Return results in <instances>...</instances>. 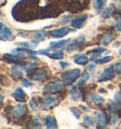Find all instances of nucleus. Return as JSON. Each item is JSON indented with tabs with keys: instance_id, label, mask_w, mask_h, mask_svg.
Listing matches in <instances>:
<instances>
[{
	"instance_id": "f257e3e1",
	"label": "nucleus",
	"mask_w": 121,
	"mask_h": 129,
	"mask_svg": "<svg viewBox=\"0 0 121 129\" xmlns=\"http://www.w3.org/2000/svg\"><path fill=\"white\" fill-rule=\"evenodd\" d=\"M63 83L59 80L53 81V82H49L44 86L43 92L44 94H54L56 92H59L63 89Z\"/></svg>"
},
{
	"instance_id": "f03ea898",
	"label": "nucleus",
	"mask_w": 121,
	"mask_h": 129,
	"mask_svg": "<svg viewBox=\"0 0 121 129\" xmlns=\"http://www.w3.org/2000/svg\"><path fill=\"white\" fill-rule=\"evenodd\" d=\"M81 70L79 69H75L72 70H69L63 75V81L66 85H71L75 81L77 80L79 77L81 76Z\"/></svg>"
},
{
	"instance_id": "7ed1b4c3",
	"label": "nucleus",
	"mask_w": 121,
	"mask_h": 129,
	"mask_svg": "<svg viewBox=\"0 0 121 129\" xmlns=\"http://www.w3.org/2000/svg\"><path fill=\"white\" fill-rule=\"evenodd\" d=\"M11 113H12V117L19 119V118L24 117L25 115L28 113V107L26 106V105H24V103L19 104V105H16L12 109Z\"/></svg>"
},
{
	"instance_id": "20e7f679",
	"label": "nucleus",
	"mask_w": 121,
	"mask_h": 129,
	"mask_svg": "<svg viewBox=\"0 0 121 129\" xmlns=\"http://www.w3.org/2000/svg\"><path fill=\"white\" fill-rule=\"evenodd\" d=\"M115 76V72L113 70V66H110L107 69H105V70L100 74V76L98 77V82L102 83V82H106L113 79Z\"/></svg>"
},
{
	"instance_id": "39448f33",
	"label": "nucleus",
	"mask_w": 121,
	"mask_h": 129,
	"mask_svg": "<svg viewBox=\"0 0 121 129\" xmlns=\"http://www.w3.org/2000/svg\"><path fill=\"white\" fill-rule=\"evenodd\" d=\"M43 105L45 108H52L60 104V98L58 96H46L43 100Z\"/></svg>"
},
{
	"instance_id": "423d86ee",
	"label": "nucleus",
	"mask_w": 121,
	"mask_h": 129,
	"mask_svg": "<svg viewBox=\"0 0 121 129\" xmlns=\"http://www.w3.org/2000/svg\"><path fill=\"white\" fill-rule=\"evenodd\" d=\"M85 41V37L84 36H80L76 38V39H74L73 41H71L70 43L68 44V46L66 47V50L68 51V52H71V51H74V50H76L78 48L81 47V45L84 43Z\"/></svg>"
},
{
	"instance_id": "0eeeda50",
	"label": "nucleus",
	"mask_w": 121,
	"mask_h": 129,
	"mask_svg": "<svg viewBox=\"0 0 121 129\" xmlns=\"http://www.w3.org/2000/svg\"><path fill=\"white\" fill-rule=\"evenodd\" d=\"M96 118H97V127L98 128H104L106 125L108 124V117L106 115V113L103 111H99L96 114Z\"/></svg>"
},
{
	"instance_id": "6e6552de",
	"label": "nucleus",
	"mask_w": 121,
	"mask_h": 129,
	"mask_svg": "<svg viewBox=\"0 0 121 129\" xmlns=\"http://www.w3.org/2000/svg\"><path fill=\"white\" fill-rule=\"evenodd\" d=\"M68 32H69V28H67V27H63V28L50 30V31H49V35L51 37H53V38H63V37H65Z\"/></svg>"
},
{
	"instance_id": "1a4fd4ad",
	"label": "nucleus",
	"mask_w": 121,
	"mask_h": 129,
	"mask_svg": "<svg viewBox=\"0 0 121 129\" xmlns=\"http://www.w3.org/2000/svg\"><path fill=\"white\" fill-rule=\"evenodd\" d=\"M13 54H11V53H6L4 54V56L6 58L10 59L11 62H19V61L25 60L26 59V56H25L24 52H20V51H12Z\"/></svg>"
},
{
	"instance_id": "9d476101",
	"label": "nucleus",
	"mask_w": 121,
	"mask_h": 129,
	"mask_svg": "<svg viewBox=\"0 0 121 129\" xmlns=\"http://www.w3.org/2000/svg\"><path fill=\"white\" fill-rule=\"evenodd\" d=\"M12 97L15 99V101L19 102V103H25L28 100V96L23 89L21 87H17L15 89V91L12 94Z\"/></svg>"
},
{
	"instance_id": "9b49d317",
	"label": "nucleus",
	"mask_w": 121,
	"mask_h": 129,
	"mask_svg": "<svg viewBox=\"0 0 121 129\" xmlns=\"http://www.w3.org/2000/svg\"><path fill=\"white\" fill-rule=\"evenodd\" d=\"M87 18H88L87 14H83V15L80 16V17L74 18L73 20H71V25H72V27L76 28H81L83 27V25L85 24Z\"/></svg>"
},
{
	"instance_id": "f8f14e48",
	"label": "nucleus",
	"mask_w": 121,
	"mask_h": 129,
	"mask_svg": "<svg viewBox=\"0 0 121 129\" xmlns=\"http://www.w3.org/2000/svg\"><path fill=\"white\" fill-rule=\"evenodd\" d=\"M89 103H93L97 105H101L104 104L105 100L102 98L101 96H99L98 94H96V93H93V94H90L87 98Z\"/></svg>"
},
{
	"instance_id": "ddd939ff",
	"label": "nucleus",
	"mask_w": 121,
	"mask_h": 129,
	"mask_svg": "<svg viewBox=\"0 0 121 129\" xmlns=\"http://www.w3.org/2000/svg\"><path fill=\"white\" fill-rule=\"evenodd\" d=\"M44 124H45V127L49 129H56L58 127L57 125V121L54 116H51V115H48L44 118Z\"/></svg>"
},
{
	"instance_id": "4468645a",
	"label": "nucleus",
	"mask_w": 121,
	"mask_h": 129,
	"mask_svg": "<svg viewBox=\"0 0 121 129\" xmlns=\"http://www.w3.org/2000/svg\"><path fill=\"white\" fill-rule=\"evenodd\" d=\"M114 12H115V7H114L113 4H111L108 8H106L103 12H101L100 17L103 18V19H107V18H110V17L113 16Z\"/></svg>"
},
{
	"instance_id": "2eb2a0df",
	"label": "nucleus",
	"mask_w": 121,
	"mask_h": 129,
	"mask_svg": "<svg viewBox=\"0 0 121 129\" xmlns=\"http://www.w3.org/2000/svg\"><path fill=\"white\" fill-rule=\"evenodd\" d=\"M0 35H1L3 40H6V41H12L14 38L12 29L10 28H8V27H4V28L0 32Z\"/></svg>"
},
{
	"instance_id": "dca6fc26",
	"label": "nucleus",
	"mask_w": 121,
	"mask_h": 129,
	"mask_svg": "<svg viewBox=\"0 0 121 129\" xmlns=\"http://www.w3.org/2000/svg\"><path fill=\"white\" fill-rule=\"evenodd\" d=\"M47 77L46 74V70H44V69H41L39 70H37L36 72L31 76V79L33 81H43Z\"/></svg>"
},
{
	"instance_id": "f3484780",
	"label": "nucleus",
	"mask_w": 121,
	"mask_h": 129,
	"mask_svg": "<svg viewBox=\"0 0 121 129\" xmlns=\"http://www.w3.org/2000/svg\"><path fill=\"white\" fill-rule=\"evenodd\" d=\"M69 41H71L70 39L68 40H60V41H58V42H51L50 44H49V48L50 49H59V48H62L63 47H65V45L69 43Z\"/></svg>"
},
{
	"instance_id": "a211bd4d",
	"label": "nucleus",
	"mask_w": 121,
	"mask_h": 129,
	"mask_svg": "<svg viewBox=\"0 0 121 129\" xmlns=\"http://www.w3.org/2000/svg\"><path fill=\"white\" fill-rule=\"evenodd\" d=\"M20 67L21 69H23V70H25L26 72L31 73L38 68V64H36V63H28V64H21Z\"/></svg>"
},
{
	"instance_id": "6ab92c4d",
	"label": "nucleus",
	"mask_w": 121,
	"mask_h": 129,
	"mask_svg": "<svg viewBox=\"0 0 121 129\" xmlns=\"http://www.w3.org/2000/svg\"><path fill=\"white\" fill-rule=\"evenodd\" d=\"M45 36H46V34L43 31H37L34 33V35H33V38H32V42L33 43H35V44H39V42H42V41H44L45 39Z\"/></svg>"
},
{
	"instance_id": "aec40b11",
	"label": "nucleus",
	"mask_w": 121,
	"mask_h": 129,
	"mask_svg": "<svg viewBox=\"0 0 121 129\" xmlns=\"http://www.w3.org/2000/svg\"><path fill=\"white\" fill-rule=\"evenodd\" d=\"M12 76L13 78H23V71L21 69V67L19 66H14L12 68Z\"/></svg>"
},
{
	"instance_id": "412c9836",
	"label": "nucleus",
	"mask_w": 121,
	"mask_h": 129,
	"mask_svg": "<svg viewBox=\"0 0 121 129\" xmlns=\"http://www.w3.org/2000/svg\"><path fill=\"white\" fill-rule=\"evenodd\" d=\"M88 57L86 56V55H83V54H81V55H77V57L74 59V62H75V64H81V66H84V64H88Z\"/></svg>"
},
{
	"instance_id": "4be33fe9",
	"label": "nucleus",
	"mask_w": 121,
	"mask_h": 129,
	"mask_svg": "<svg viewBox=\"0 0 121 129\" xmlns=\"http://www.w3.org/2000/svg\"><path fill=\"white\" fill-rule=\"evenodd\" d=\"M106 1H107V0H93L94 9H95L97 12L101 11V10L105 7V5H106Z\"/></svg>"
},
{
	"instance_id": "5701e85b",
	"label": "nucleus",
	"mask_w": 121,
	"mask_h": 129,
	"mask_svg": "<svg viewBox=\"0 0 121 129\" xmlns=\"http://www.w3.org/2000/svg\"><path fill=\"white\" fill-rule=\"evenodd\" d=\"M70 95H71V99H72L73 101H78V100L81 97L82 93H81V91L78 88V87L75 86V87H73V88L71 89Z\"/></svg>"
},
{
	"instance_id": "b1692460",
	"label": "nucleus",
	"mask_w": 121,
	"mask_h": 129,
	"mask_svg": "<svg viewBox=\"0 0 121 129\" xmlns=\"http://www.w3.org/2000/svg\"><path fill=\"white\" fill-rule=\"evenodd\" d=\"M113 39H114V36H113V35H112L111 33H106V34H104L103 37H102L101 43L103 45H108V44H110L112 41H113Z\"/></svg>"
},
{
	"instance_id": "393cba45",
	"label": "nucleus",
	"mask_w": 121,
	"mask_h": 129,
	"mask_svg": "<svg viewBox=\"0 0 121 129\" xmlns=\"http://www.w3.org/2000/svg\"><path fill=\"white\" fill-rule=\"evenodd\" d=\"M48 57L51 59H54V60H62L64 58V52L60 50V51H56V52L49 53Z\"/></svg>"
},
{
	"instance_id": "a878e982",
	"label": "nucleus",
	"mask_w": 121,
	"mask_h": 129,
	"mask_svg": "<svg viewBox=\"0 0 121 129\" xmlns=\"http://www.w3.org/2000/svg\"><path fill=\"white\" fill-rule=\"evenodd\" d=\"M83 122L85 124H88L89 126H94L95 125V119L91 116H85L83 119Z\"/></svg>"
},
{
	"instance_id": "bb28decb",
	"label": "nucleus",
	"mask_w": 121,
	"mask_h": 129,
	"mask_svg": "<svg viewBox=\"0 0 121 129\" xmlns=\"http://www.w3.org/2000/svg\"><path fill=\"white\" fill-rule=\"evenodd\" d=\"M111 60H113V57L112 56H105L103 58H101V59H97V60L95 61V63L96 64H105V63L110 62Z\"/></svg>"
},
{
	"instance_id": "cd10ccee",
	"label": "nucleus",
	"mask_w": 121,
	"mask_h": 129,
	"mask_svg": "<svg viewBox=\"0 0 121 129\" xmlns=\"http://www.w3.org/2000/svg\"><path fill=\"white\" fill-rule=\"evenodd\" d=\"M90 79V75H89V73L87 72V70H84L83 72H82V79H81V81L79 83V85H84L85 83L87 82V81Z\"/></svg>"
},
{
	"instance_id": "c85d7f7f",
	"label": "nucleus",
	"mask_w": 121,
	"mask_h": 129,
	"mask_svg": "<svg viewBox=\"0 0 121 129\" xmlns=\"http://www.w3.org/2000/svg\"><path fill=\"white\" fill-rule=\"evenodd\" d=\"M20 45L22 47H25V48H35L38 46L37 44L33 43L32 41L31 42H23V43H20Z\"/></svg>"
},
{
	"instance_id": "c756f323",
	"label": "nucleus",
	"mask_w": 121,
	"mask_h": 129,
	"mask_svg": "<svg viewBox=\"0 0 121 129\" xmlns=\"http://www.w3.org/2000/svg\"><path fill=\"white\" fill-rule=\"evenodd\" d=\"M113 103L118 106L121 105V92H116L115 95H114V98H113Z\"/></svg>"
},
{
	"instance_id": "7c9ffc66",
	"label": "nucleus",
	"mask_w": 121,
	"mask_h": 129,
	"mask_svg": "<svg viewBox=\"0 0 121 129\" xmlns=\"http://www.w3.org/2000/svg\"><path fill=\"white\" fill-rule=\"evenodd\" d=\"M70 111L72 112V114L74 115V117L76 118L77 120L81 119V112L79 111V109L75 108V107H71V108H70Z\"/></svg>"
},
{
	"instance_id": "2f4dec72",
	"label": "nucleus",
	"mask_w": 121,
	"mask_h": 129,
	"mask_svg": "<svg viewBox=\"0 0 121 129\" xmlns=\"http://www.w3.org/2000/svg\"><path fill=\"white\" fill-rule=\"evenodd\" d=\"M106 51V49L103 48H95V49H92V50H90V51H88V54H92V53H99V54H101V53H103Z\"/></svg>"
},
{
	"instance_id": "473e14b6",
	"label": "nucleus",
	"mask_w": 121,
	"mask_h": 129,
	"mask_svg": "<svg viewBox=\"0 0 121 129\" xmlns=\"http://www.w3.org/2000/svg\"><path fill=\"white\" fill-rule=\"evenodd\" d=\"M29 106H30V109H32V111H34V112H37V111L39 110L38 105H36V104H35V102H34V99H32L31 101L29 102Z\"/></svg>"
},
{
	"instance_id": "72a5a7b5",
	"label": "nucleus",
	"mask_w": 121,
	"mask_h": 129,
	"mask_svg": "<svg viewBox=\"0 0 121 129\" xmlns=\"http://www.w3.org/2000/svg\"><path fill=\"white\" fill-rule=\"evenodd\" d=\"M22 84H23V86H26V87L32 86V83L30 81H28V79H22Z\"/></svg>"
},
{
	"instance_id": "f704fd0d",
	"label": "nucleus",
	"mask_w": 121,
	"mask_h": 129,
	"mask_svg": "<svg viewBox=\"0 0 121 129\" xmlns=\"http://www.w3.org/2000/svg\"><path fill=\"white\" fill-rule=\"evenodd\" d=\"M32 120H33V121H34V124H35V125H33V127H34V128H41V127H42L41 122H40V121H39V119H38V118L34 117Z\"/></svg>"
},
{
	"instance_id": "c9c22d12",
	"label": "nucleus",
	"mask_w": 121,
	"mask_h": 129,
	"mask_svg": "<svg viewBox=\"0 0 121 129\" xmlns=\"http://www.w3.org/2000/svg\"><path fill=\"white\" fill-rule=\"evenodd\" d=\"M49 50H50V48H45V49H41L38 51V53H40V54H43L44 56H48L49 54Z\"/></svg>"
},
{
	"instance_id": "e433bc0d",
	"label": "nucleus",
	"mask_w": 121,
	"mask_h": 129,
	"mask_svg": "<svg viewBox=\"0 0 121 129\" xmlns=\"http://www.w3.org/2000/svg\"><path fill=\"white\" fill-rule=\"evenodd\" d=\"M118 115H117V113L116 114H115V115H113V117L111 118V121H110V123H111V124H114V123H115V122H116L117 121V119H118Z\"/></svg>"
},
{
	"instance_id": "4c0bfd02",
	"label": "nucleus",
	"mask_w": 121,
	"mask_h": 129,
	"mask_svg": "<svg viewBox=\"0 0 121 129\" xmlns=\"http://www.w3.org/2000/svg\"><path fill=\"white\" fill-rule=\"evenodd\" d=\"M115 28H116L118 31L121 32V18L117 19L116 22H115Z\"/></svg>"
},
{
	"instance_id": "58836bf2",
	"label": "nucleus",
	"mask_w": 121,
	"mask_h": 129,
	"mask_svg": "<svg viewBox=\"0 0 121 129\" xmlns=\"http://www.w3.org/2000/svg\"><path fill=\"white\" fill-rule=\"evenodd\" d=\"M115 71L117 73L121 74V62H118L115 64Z\"/></svg>"
},
{
	"instance_id": "ea45409f",
	"label": "nucleus",
	"mask_w": 121,
	"mask_h": 129,
	"mask_svg": "<svg viewBox=\"0 0 121 129\" xmlns=\"http://www.w3.org/2000/svg\"><path fill=\"white\" fill-rule=\"evenodd\" d=\"M70 19H71V16L66 15L65 17H64V19H62V21H60V22H62L63 24H66L67 22H69V21H70Z\"/></svg>"
},
{
	"instance_id": "a19ab883",
	"label": "nucleus",
	"mask_w": 121,
	"mask_h": 129,
	"mask_svg": "<svg viewBox=\"0 0 121 129\" xmlns=\"http://www.w3.org/2000/svg\"><path fill=\"white\" fill-rule=\"evenodd\" d=\"M60 67L62 69H65V68H67L69 67V63H66V62H64V61H60Z\"/></svg>"
},
{
	"instance_id": "79ce46f5",
	"label": "nucleus",
	"mask_w": 121,
	"mask_h": 129,
	"mask_svg": "<svg viewBox=\"0 0 121 129\" xmlns=\"http://www.w3.org/2000/svg\"><path fill=\"white\" fill-rule=\"evenodd\" d=\"M87 68H88L89 70H93V69H95V68H96V63H91V64H89Z\"/></svg>"
},
{
	"instance_id": "37998d69",
	"label": "nucleus",
	"mask_w": 121,
	"mask_h": 129,
	"mask_svg": "<svg viewBox=\"0 0 121 129\" xmlns=\"http://www.w3.org/2000/svg\"><path fill=\"white\" fill-rule=\"evenodd\" d=\"M4 101V95L2 94V92H0V104H2Z\"/></svg>"
},
{
	"instance_id": "c03bdc74",
	"label": "nucleus",
	"mask_w": 121,
	"mask_h": 129,
	"mask_svg": "<svg viewBox=\"0 0 121 129\" xmlns=\"http://www.w3.org/2000/svg\"><path fill=\"white\" fill-rule=\"evenodd\" d=\"M80 108H81L82 110H83V111H89V109L87 108V107L83 106V105H81V106H80Z\"/></svg>"
},
{
	"instance_id": "a18cd8bd",
	"label": "nucleus",
	"mask_w": 121,
	"mask_h": 129,
	"mask_svg": "<svg viewBox=\"0 0 121 129\" xmlns=\"http://www.w3.org/2000/svg\"><path fill=\"white\" fill-rule=\"evenodd\" d=\"M117 13L121 15V3L119 4V6H118V11H117Z\"/></svg>"
},
{
	"instance_id": "49530a36",
	"label": "nucleus",
	"mask_w": 121,
	"mask_h": 129,
	"mask_svg": "<svg viewBox=\"0 0 121 129\" xmlns=\"http://www.w3.org/2000/svg\"><path fill=\"white\" fill-rule=\"evenodd\" d=\"M4 24H3V23H2V22H0V32H1V30H2V29H3V28H4Z\"/></svg>"
},
{
	"instance_id": "de8ad7c7",
	"label": "nucleus",
	"mask_w": 121,
	"mask_h": 129,
	"mask_svg": "<svg viewBox=\"0 0 121 129\" xmlns=\"http://www.w3.org/2000/svg\"><path fill=\"white\" fill-rule=\"evenodd\" d=\"M98 91H99L100 93H106V90H105L104 88H99L98 89Z\"/></svg>"
},
{
	"instance_id": "09e8293b",
	"label": "nucleus",
	"mask_w": 121,
	"mask_h": 129,
	"mask_svg": "<svg viewBox=\"0 0 121 129\" xmlns=\"http://www.w3.org/2000/svg\"><path fill=\"white\" fill-rule=\"evenodd\" d=\"M119 45H120V43H119V42H117V43H115V44L113 45V47H118Z\"/></svg>"
},
{
	"instance_id": "8fccbe9b",
	"label": "nucleus",
	"mask_w": 121,
	"mask_h": 129,
	"mask_svg": "<svg viewBox=\"0 0 121 129\" xmlns=\"http://www.w3.org/2000/svg\"><path fill=\"white\" fill-rule=\"evenodd\" d=\"M119 54H120V56H121V48L119 49Z\"/></svg>"
},
{
	"instance_id": "3c124183",
	"label": "nucleus",
	"mask_w": 121,
	"mask_h": 129,
	"mask_svg": "<svg viewBox=\"0 0 121 129\" xmlns=\"http://www.w3.org/2000/svg\"><path fill=\"white\" fill-rule=\"evenodd\" d=\"M0 15H2V13H1V12H0Z\"/></svg>"
}]
</instances>
